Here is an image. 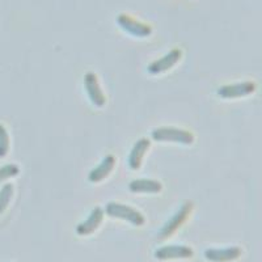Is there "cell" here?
<instances>
[{"mask_svg":"<svg viewBox=\"0 0 262 262\" xmlns=\"http://www.w3.org/2000/svg\"><path fill=\"white\" fill-rule=\"evenodd\" d=\"M152 138L156 142H173L189 146L194 142V135L184 128L173 127V126H163L152 131Z\"/></svg>","mask_w":262,"mask_h":262,"instance_id":"6da1fadb","label":"cell"},{"mask_svg":"<svg viewBox=\"0 0 262 262\" xmlns=\"http://www.w3.org/2000/svg\"><path fill=\"white\" fill-rule=\"evenodd\" d=\"M102 219H104V211H102L101 207H95L92 210V212L90 214V216L86 217L83 223L79 224L76 227V232L80 236H88L91 233H93L96 229L100 227V224L102 223Z\"/></svg>","mask_w":262,"mask_h":262,"instance_id":"30bf717a","label":"cell"},{"mask_svg":"<svg viewBox=\"0 0 262 262\" xmlns=\"http://www.w3.org/2000/svg\"><path fill=\"white\" fill-rule=\"evenodd\" d=\"M84 88H85L86 95H88V97H90V100L95 106H104L105 102H106V97H105L101 86L98 84V79L96 74L86 72L84 75Z\"/></svg>","mask_w":262,"mask_h":262,"instance_id":"8992f818","label":"cell"},{"mask_svg":"<svg viewBox=\"0 0 262 262\" xmlns=\"http://www.w3.org/2000/svg\"><path fill=\"white\" fill-rule=\"evenodd\" d=\"M114 165H116V158L113 155L105 156L101 163L91 170L88 179H90L91 182H95V184L102 181L111 174L112 170L114 169Z\"/></svg>","mask_w":262,"mask_h":262,"instance_id":"7c38bea8","label":"cell"},{"mask_svg":"<svg viewBox=\"0 0 262 262\" xmlns=\"http://www.w3.org/2000/svg\"><path fill=\"white\" fill-rule=\"evenodd\" d=\"M9 149V138L7 134V130L3 125H0V158H4V156L8 154Z\"/></svg>","mask_w":262,"mask_h":262,"instance_id":"9a60e30c","label":"cell"},{"mask_svg":"<svg viewBox=\"0 0 262 262\" xmlns=\"http://www.w3.org/2000/svg\"><path fill=\"white\" fill-rule=\"evenodd\" d=\"M151 147V142L147 138H142L134 144V147L131 148L130 155H128V167L131 169H139L142 165V160H143L144 155H146L147 149Z\"/></svg>","mask_w":262,"mask_h":262,"instance_id":"8fae6325","label":"cell"},{"mask_svg":"<svg viewBox=\"0 0 262 262\" xmlns=\"http://www.w3.org/2000/svg\"><path fill=\"white\" fill-rule=\"evenodd\" d=\"M256 90L257 85L254 81L245 80L240 81V83L227 84V85L221 86L217 90V95L221 96L222 98H226V100H232V98H240L252 95V93L256 92Z\"/></svg>","mask_w":262,"mask_h":262,"instance_id":"5b68a950","label":"cell"},{"mask_svg":"<svg viewBox=\"0 0 262 262\" xmlns=\"http://www.w3.org/2000/svg\"><path fill=\"white\" fill-rule=\"evenodd\" d=\"M243 250L238 247L210 248L205 252V257L210 262H231L242 257Z\"/></svg>","mask_w":262,"mask_h":262,"instance_id":"ba28073f","label":"cell"},{"mask_svg":"<svg viewBox=\"0 0 262 262\" xmlns=\"http://www.w3.org/2000/svg\"><path fill=\"white\" fill-rule=\"evenodd\" d=\"M18 174V167L15 164H8L6 167L0 168V182H3L4 180L11 179L13 176Z\"/></svg>","mask_w":262,"mask_h":262,"instance_id":"2e32d148","label":"cell"},{"mask_svg":"<svg viewBox=\"0 0 262 262\" xmlns=\"http://www.w3.org/2000/svg\"><path fill=\"white\" fill-rule=\"evenodd\" d=\"M128 189H130L133 193L156 194L160 193L161 189H163V185H161L160 181H156V180L139 179L131 181L130 185H128Z\"/></svg>","mask_w":262,"mask_h":262,"instance_id":"4fadbf2b","label":"cell"},{"mask_svg":"<svg viewBox=\"0 0 262 262\" xmlns=\"http://www.w3.org/2000/svg\"><path fill=\"white\" fill-rule=\"evenodd\" d=\"M182 57V51L179 49H173L169 53H167L164 57L159 58V59L154 60L151 64H148L147 67V71L152 75H159L163 74V72H167L168 70H170L173 66H176L179 63V60Z\"/></svg>","mask_w":262,"mask_h":262,"instance_id":"52a82bcc","label":"cell"},{"mask_svg":"<svg viewBox=\"0 0 262 262\" xmlns=\"http://www.w3.org/2000/svg\"><path fill=\"white\" fill-rule=\"evenodd\" d=\"M13 195V186L11 184H7L2 191H0V214L7 209L9 201Z\"/></svg>","mask_w":262,"mask_h":262,"instance_id":"5bb4252c","label":"cell"},{"mask_svg":"<svg viewBox=\"0 0 262 262\" xmlns=\"http://www.w3.org/2000/svg\"><path fill=\"white\" fill-rule=\"evenodd\" d=\"M105 212L111 217H118L122 221L128 222L133 226L140 227L143 226L146 219L138 210L133 209L130 206H126L123 203L118 202H109L105 207Z\"/></svg>","mask_w":262,"mask_h":262,"instance_id":"7a4b0ae2","label":"cell"},{"mask_svg":"<svg viewBox=\"0 0 262 262\" xmlns=\"http://www.w3.org/2000/svg\"><path fill=\"white\" fill-rule=\"evenodd\" d=\"M116 21L121 29L125 30L127 34L137 37V38H146V37L152 34L151 25L142 23V21L137 20V18H134L131 15H127V13L118 15Z\"/></svg>","mask_w":262,"mask_h":262,"instance_id":"3957f363","label":"cell"},{"mask_svg":"<svg viewBox=\"0 0 262 262\" xmlns=\"http://www.w3.org/2000/svg\"><path fill=\"white\" fill-rule=\"evenodd\" d=\"M191 211H193V202L186 201V202L177 210L176 214L173 215L169 221L164 224V227L161 228L160 232H159V238H160V240H164V238H168L169 236H172L173 233L176 232L177 229L186 222V219H188Z\"/></svg>","mask_w":262,"mask_h":262,"instance_id":"277c9868","label":"cell"},{"mask_svg":"<svg viewBox=\"0 0 262 262\" xmlns=\"http://www.w3.org/2000/svg\"><path fill=\"white\" fill-rule=\"evenodd\" d=\"M194 256V252L191 248L186 245H165L163 248H159L155 252V257L160 261H167V259H188Z\"/></svg>","mask_w":262,"mask_h":262,"instance_id":"9c48e42d","label":"cell"}]
</instances>
